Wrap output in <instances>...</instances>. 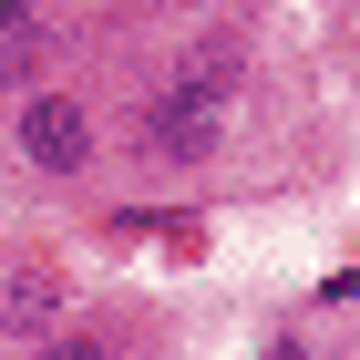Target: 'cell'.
<instances>
[{
	"label": "cell",
	"mask_w": 360,
	"mask_h": 360,
	"mask_svg": "<svg viewBox=\"0 0 360 360\" xmlns=\"http://www.w3.org/2000/svg\"><path fill=\"white\" fill-rule=\"evenodd\" d=\"M41 21V0H0V41H11V31H31Z\"/></svg>",
	"instance_id": "5b68a950"
},
{
	"label": "cell",
	"mask_w": 360,
	"mask_h": 360,
	"mask_svg": "<svg viewBox=\"0 0 360 360\" xmlns=\"http://www.w3.org/2000/svg\"><path fill=\"white\" fill-rule=\"evenodd\" d=\"M11 144H21V165L31 175H52V186H72V175H93V113H83V93H62V83H41V93H21V113H11Z\"/></svg>",
	"instance_id": "6da1fadb"
},
{
	"label": "cell",
	"mask_w": 360,
	"mask_h": 360,
	"mask_svg": "<svg viewBox=\"0 0 360 360\" xmlns=\"http://www.w3.org/2000/svg\"><path fill=\"white\" fill-rule=\"evenodd\" d=\"M144 144H155L165 165H206V155L226 144V103H217V83H206V72L155 83V93H144Z\"/></svg>",
	"instance_id": "7a4b0ae2"
},
{
	"label": "cell",
	"mask_w": 360,
	"mask_h": 360,
	"mask_svg": "<svg viewBox=\"0 0 360 360\" xmlns=\"http://www.w3.org/2000/svg\"><path fill=\"white\" fill-rule=\"evenodd\" d=\"M31 360H113L93 330H52V340H31Z\"/></svg>",
	"instance_id": "277c9868"
},
{
	"label": "cell",
	"mask_w": 360,
	"mask_h": 360,
	"mask_svg": "<svg viewBox=\"0 0 360 360\" xmlns=\"http://www.w3.org/2000/svg\"><path fill=\"white\" fill-rule=\"evenodd\" d=\"M52 309H62V288H52V278H11V319H21L31 340H52Z\"/></svg>",
	"instance_id": "3957f363"
}]
</instances>
